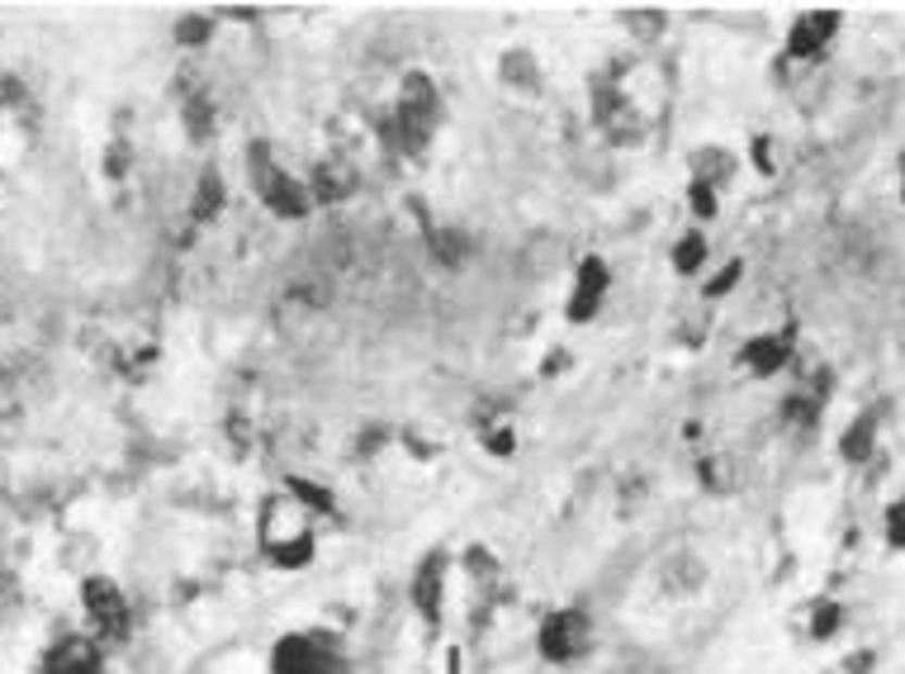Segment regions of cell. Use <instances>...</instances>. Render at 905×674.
<instances>
[{
	"instance_id": "7402d4cb",
	"label": "cell",
	"mask_w": 905,
	"mask_h": 674,
	"mask_svg": "<svg viewBox=\"0 0 905 674\" xmlns=\"http://www.w3.org/2000/svg\"><path fill=\"white\" fill-rule=\"evenodd\" d=\"M872 451H877V419L872 413H858V419L844 427V437H839V457L849 465H863V461H872Z\"/></svg>"
},
{
	"instance_id": "d6986e66",
	"label": "cell",
	"mask_w": 905,
	"mask_h": 674,
	"mask_svg": "<svg viewBox=\"0 0 905 674\" xmlns=\"http://www.w3.org/2000/svg\"><path fill=\"white\" fill-rule=\"evenodd\" d=\"M659 579H664V589H668V594H678V599H692V594L706 585V565H702V556H697V551H674V556L664 561Z\"/></svg>"
},
{
	"instance_id": "52a82bcc",
	"label": "cell",
	"mask_w": 905,
	"mask_h": 674,
	"mask_svg": "<svg viewBox=\"0 0 905 674\" xmlns=\"http://www.w3.org/2000/svg\"><path fill=\"white\" fill-rule=\"evenodd\" d=\"M81 613L86 632L100 646H124L134 637V603L114 575H86L81 579Z\"/></svg>"
},
{
	"instance_id": "277c9868",
	"label": "cell",
	"mask_w": 905,
	"mask_h": 674,
	"mask_svg": "<svg viewBox=\"0 0 905 674\" xmlns=\"http://www.w3.org/2000/svg\"><path fill=\"white\" fill-rule=\"evenodd\" d=\"M266 674H356L347 646L327 627L280 632L266 651Z\"/></svg>"
},
{
	"instance_id": "ac0fdd59",
	"label": "cell",
	"mask_w": 905,
	"mask_h": 674,
	"mask_svg": "<svg viewBox=\"0 0 905 674\" xmlns=\"http://www.w3.org/2000/svg\"><path fill=\"white\" fill-rule=\"evenodd\" d=\"M223 210H228V180L218 176V166H204L190 186V219L194 224H214Z\"/></svg>"
},
{
	"instance_id": "2e32d148",
	"label": "cell",
	"mask_w": 905,
	"mask_h": 674,
	"mask_svg": "<svg viewBox=\"0 0 905 674\" xmlns=\"http://www.w3.org/2000/svg\"><path fill=\"white\" fill-rule=\"evenodd\" d=\"M498 86L513 90V96H541V86H545L541 58H536L531 48H503V53H498Z\"/></svg>"
},
{
	"instance_id": "d4e9b609",
	"label": "cell",
	"mask_w": 905,
	"mask_h": 674,
	"mask_svg": "<svg viewBox=\"0 0 905 674\" xmlns=\"http://www.w3.org/2000/svg\"><path fill=\"white\" fill-rule=\"evenodd\" d=\"M740 280H744V262H740V257H730L726 266L712 271V276L702 280V300H706V304L726 300V295H734V285H740Z\"/></svg>"
},
{
	"instance_id": "e575fe53",
	"label": "cell",
	"mask_w": 905,
	"mask_h": 674,
	"mask_svg": "<svg viewBox=\"0 0 905 674\" xmlns=\"http://www.w3.org/2000/svg\"><path fill=\"white\" fill-rule=\"evenodd\" d=\"M445 674H465V656H461V646H451V651H445Z\"/></svg>"
},
{
	"instance_id": "cb8c5ba5",
	"label": "cell",
	"mask_w": 905,
	"mask_h": 674,
	"mask_svg": "<svg viewBox=\"0 0 905 674\" xmlns=\"http://www.w3.org/2000/svg\"><path fill=\"white\" fill-rule=\"evenodd\" d=\"M172 38H176V48H186V53H200V48H209L218 38V15H200V10H194V15H180Z\"/></svg>"
},
{
	"instance_id": "6da1fadb",
	"label": "cell",
	"mask_w": 905,
	"mask_h": 674,
	"mask_svg": "<svg viewBox=\"0 0 905 674\" xmlns=\"http://www.w3.org/2000/svg\"><path fill=\"white\" fill-rule=\"evenodd\" d=\"M445 128V96L437 86V76L413 67L403 72L399 90H393V105L379 124V138H385L389 152H399L403 162H423L431 148H437V134Z\"/></svg>"
},
{
	"instance_id": "484cf974",
	"label": "cell",
	"mask_w": 905,
	"mask_h": 674,
	"mask_svg": "<svg viewBox=\"0 0 905 674\" xmlns=\"http://www.w3.org/2000/svg\"><path fill=\"white\" fill-rule=\"evenodd\" d=\"M683 204H688V214L697 219V224H712V219L720 214V196L712 186H697V180H688V186H683Z\"/></svg>"
},
{
	"instance_id": "1f68e13d",
	"label": "cell",
	"mask_w": 905,
	"mask_h": 674,
	"mask_svg": "<svg viewBox=\"0 0 905 674\" xmlns=\"http://www.w3.org/2000/svg\"><path fill=\"white\" fill-rule=\"evenodd\" d=\"M887 547L891 551H905V499L887 509Z\"/></svg>"
},
{
	"instance_id": "603a6c76",
	"label": "cell",
	"mask_w": 905,
	"mask_h": 674,
	"mask_svg": "<svg viewBox=\"0 0 905 674\" xmlns=\"http://www.w3.org/2000/svg\"><path fill=\"white\" fill-rule=\"evenodd\" d=\"M479 447H483V457H493V461H513L517 457V423L513 419H489V423H479Z\"/></svg>"
},
{
	"instance_id": "7c38bea8",
	"label": "cell",
	"mask_w": 905,
	"mask_h": 674,
	"mask_svg": "<svg viewBox=\"0 0 905 674\" xmlns=\"http://www.w3.org/2000/svg\"><path fill=\"white\" fill-rule=\"evenodd\" d=\"M417 228H423V248L427 257L437 262L441 271H465L469 257H475V242H469L465 228L455 224H441V219H431L427 210H417Z\"/></svg>"
},
{
	"instance_id": "d6a6232c",
	"label": "cell",
	"mask_w": 905,
	"mask_h": 674,
	"mask_svg": "<svg viewBox=\"0 0 905 674\" xmlns=\"http://www.w3.org/2000/svg\"><path fill=\"white\" fill-rule=\"evenodd\" d=\"M569 366H574V352H569V347H555V352H545L541 375H545V380H555V375H564Z\"/></svg>"
},
{
	"instance_id": "ba28073f",
	"label": "cell",
	"mask_w": 905,
	"mask_h": 674,
	"mask_svg": "<svg viewBox=\"0 0 905 674\" xmlns=\"http://www.w3.org/2000/svg\"><path fill=\"white\" fill-rule=\"evenodd\" d=\"M451 575H455V556L445 547L423 551L408 575V603L427 632L445 627V613H451Z\"/></svg>"
},
{
	"instance_id": "9c48e42d",
	"label": "cell",
	"mask_w": 905,
	"mask_h": 674,
	"mask_svg": "<svg viewBox=\"0 0 905 674\" xmlns=\"http://www.w3.org/2000/svg\"><path fill=\"white\" fill-rule=\"evenodd\" d=\"M612 300V266L602 252H583L574 262L569 290H564V323L569 328H588V323L602 319V309Z\"/></svg>"
},
{
	"instance_id": "3957f363",
	"label": "cell",
	"mask_w": 905,
	"mask_h": 674,
	"mask_svg": "<svg viewBox=\"0 0 905 674\" xmlns=\"http://www.w3.org/2000/svg\"><path fill=\"white\" fill-rule=\"evenodd\" d=\"M242 166H247V186H252L256 204L271 219H280V224H304V219L313 214V196H309L304 176L290 172V166L280 162V152H275L266 138L247 142Z\"/></svg>"
},
{
	"instance_id": "7a4b0ae2",
	"label": "cell",
	"mask_w": 905,
	"mask_h": 674,
	"mask_svg": "<svg viewBox=\"0 0 905 674\" xmlns=\"http://www.w3.org/2000/svg\"><path fill=\"white\" fill-rule=\"evenodd\" d=\"M256 551L266 556V565L285 570V575L309 570L313 556H318V523L285 489H275L256 509Z\"/></svg>"
},
{
	"instance_id": "5bb4252c",
	"label": "cell",
	"mask_w": 905,
	"mask_h": 674,
	"mask_svg": "<svg viewBox=\"0 0 905 674\" xmlns=\"http://www.w3.org/2000/svg\"><path fill=\"white\" fill-rule=\"evenodd\" d=\"M834 34H839L834 10H806V15H796V24L787 29V58H796V62L820 58Z\"/></svg>"
},
{
	"instance_id": "4dcf8cb0",
	"label": "cell",
	"mask_w": 905,
	"mask_h": 674,
	"mask_svg": "<svg viewBox=\"0 0 905 674\" xmlns=\"http://www.w3.org/2000/svg\"><path fill=\"white\" fill-rule=\"evenodd\" d=\"M24 100H29V90H24V82L20 76H0V114H10V110H20Z\"/></svg>"
},
{
	"instance_id": "4fadbf2b",
	"label": "cell",
	"mask_w": 905,
	"mask_h": 674,
	"mask_svg": "<svg viewBox=\"0 0 905 674\" xmlns=\"http://www.w3.org/2000/svg\"><path fill=\"white\" fill-rule=\"evenodd\" d=\"M792 333H758L750 342L740 347V357H734V366L744 375H758V380H768V375H778L792 366Z\"/></svg>"
},
{
	"instance_id": "44dd1931",
	"label": "cell",
	"mask_w": 905,
	"mask_h": 674,
	"mask_svg": "<svg viewBox=\"0 0 905 674\" xmlns=\"http://www.w3.org/2000/svg\"><path fill=\"white\" fill-rule=\"evenodd\" d=\"M180 124H186L190 142H209L218 134V105L204 96V90H194V96L180 100Z\"/></svg>"
},
{
	"instance_id": "8fae6325",
	"label": "cell",
	"mask_w": 905,
	"mask_h": 674,
	"mask_svg": "<svg viewBox=\"0 0 905 674\" xmlns=\"http://www.w3.org/2000/svg\"><path fill=\"white\" fill-rule=\"evenodd\" d=\"M304 186H309V196H313V210H332V204H342V200L356 196L361 176H356V166H351L347 158H318V162L309 166Z\"/></svg>"
},
{
	"instance_id": "e0dca14e",
	"label": "cell",
	"mask_w": 905,
	"mask_h": 674,
	"mask_svg": "<svg viewBox=\"0 0 905 674\" xmlns=\"http://www.w3.org/2000/svg\"><path fill=\"white\" fill-rule=\"evenodd\" d=\"M280 489L313 517V523H327V517H337V509H342L332 489H327L323 479H313V475H285V485H280Z\"/></svg>"
},
{
	"instance_id": "30bf717a",
	"label": "cell",
	"mask_w": 905,
	"mask_h": 674,
	"mask_svg": "<svg viewBox=\"0 0 905 674\" xmlns=\"http://www.w3.org/2000/svg\"><path fill=\"white\" fill-rule=\"evenodd\" d=\"M38 674H114V670H104V646L90 632H72V637H58L38 656Z\"/></svg>"
},
{
	"instance_id": "d590c367",
	"label": "cell",
	"mask_w": 905,
	"mask_h": 674,
	"mask_svg": "<svg viewBox=\"0 0 905 674\" xmlns=\"http://www.w3.org/2000/svg\"><path fill=\"white\" fill-rule=\"evenodd\" d=\"M901 200H905V176H901Z\"/></svg>"
},
{
	"instance_id": "f1b7e54d",
	"label": "cell",
	"mask_w": 905,
	"mask_h": 674,
	"mask_svg": "<svg viewBox=\"0 0 905 674\" xmlns=\"http://www.w3.org/2000/svg\"><path fill=\"white\" fill-rule=\"evenodd\" d=\"M697 479H702L706 495H726V489H730V465L720 457H702L697 461Z\"/></svg>"
},
{
	"instance_id": "ffe728a7",
	"label": "cell",
	"mask_w": 905,
	"mask_h": 674,
	"mask_svg": "<svg viewBox=\"0 0 905 674\" xmlns=\"http://www.w3.org/2000/svg\"><path fill=\"white\" fill-rule=\"evenodd\" d=\"M706 257H712V242H706L702 228H683L674 238V248H668V266H674V276H697L706 266Z\"/></svg>"
},
{
	"instance_id": "f546056e",
	"label": "cell",
	"mask_w": 905,
	"mask_h": 674,
	"mask_svg": "<svg viewBox=\"0 0 905 674\" xmlns=\"http://www.w3.org/2000/svg\"><path fill=\"white\" fill-rule=\"evenodd\" d=\"M128 162H134V148H128L124 138H114L110 148H104V176H114V180H120V176L128 172Z\"/></svg>"
},
{
	"instance_id": "9a60e30c",
	"label": "cell",
	"mask_w": 905,
	"mask_h": 674,
	"mask_svg": "<svg viewBox=\"0 0 905 674\" xmlns=\"http://www.w3.org/2000/svg\"><path fill=\"white\" fill-rule=\"evenodd\" d=\"M734 176H740V158H734L730 148H720V142H702V148L688 152V180H697V186H712L716 196L730 186Z\"/></svg>"
},
{
	"instance_id": "836d02e7",
	"label": "cell",
	"mask_w": 905,
	"mask_h": 674,
	"mask_svg": "<svg viewBox=\"0 0 905 674\" xmlns=\"http://www.w3.org/2000/svg\"><path fill=\"white\" fill-rule=\"evenodd\" d=\"M750 158H754L758 172L772 176V138H754V142H750Z\"/></svg>"
},
{
	"instance_id": "4316f807",
	"label": "cell",
	"mask_w": 905,
	"mask_h": 674,
	"mask_svg": "<svg viewBox=\"0 0 905 674\" xmlns=\"http://www.w3.org/2000/svg\"><path fill=\"white\" fill-rule=\"evenodd\" d=\"M621 20H626V29H631L640 43H650V38H659V34L668 29V24H664V20H668L664 10H621Z\"/></svg>"
},
{
	"instance_id": "5b68a950",
	"label": "cell",
	"mask_w": 905,
	"mask_h": 674,
	"mask_svg": "<svg viewBox=\"0 0 905 674\" xmlns=\"http://www.w3.org/2000/svg\"><path fill=\"white\" fill-rule=\"evenodd\" d=\"M598 646V627H593V613L579 603H564V608H550V613L536 622V660L550 670H574L593 656Z\"/></svg>"
},
{
	"instance_id": "8992f818",
	"label": "cell",
	"mask_w": 905,
	"mask_h": 674,
	"mask_svg": "<svg viewBox=\"0 0 905 674\" xmlns=\"http://www.w3.org/2000/svg\"><path fill=\"white\" fill-rule=\"evenodd\" d=\"M588 120L607 142L616 148H636L640 138H645V110L636 105L631 86L612 82V76L593 72V82H588Z\"/></svg>"
},
{
	"instance_id": "83f0119b",
	"label": "cell",
	"mask_w": 905,
	"mask_h": 674,
	"mask_svg": "<svg viewBox=\"0 0 905 674\" xmlns=\"http://www.w3.org/2000/svg\"><path fill=\"white\" fill-rule=\"evenodd\" d=\"M839 627H844V608H839L834 599H820V603H816V613H810V637H816V641H830Z\"/></svg>"
}]
</instances>
